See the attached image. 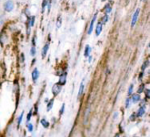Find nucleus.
<instances>
[{
  "mask_svg": "<svg viewBox=\"0 0 150 137\" xmlns=\"http://www.w3.org/2000/svg\"><path fill=\"white\" fill-rule=\"evenodd\" d=\"M27 129L29 132H32V131L33 130V127L32 124H27Z\"/></svg>",
  "mask_w": 150,
  "mask_h": 137,
  "instance_id": "nucleus-26",
  "label": "nucleus"
},
{
  "mask_svg": "<svg viewBox=\"0 0 150 137\" xmlns=\"http://www.w3.org/2000/svg\"><path fill=\"white\" fill-rule=\"evenodd\" d=\"M148 64H149V62H148V60H147L145 62H144V64L142 65V67H141V70H142V71H144L145 70V68L148 66Z\"/></svg>",
  "mask_w": 150,
  "mask_h": 137,
  "instance_id": "nucleus-19",
  "label": "nucleus"
},
{
  "mask_svg": "<svg viewBox=\"0 0 150 137\" xmlns=\"http://www.w3.org/2000/svg\"><path fill=\"white\" fill-rule=\"evenodd\" d=\"M131 101H132V99H131L130 98H128L126 99V107H129L130 106V104H131Z\"/></svg>",
  "mask_w": 150,
  "mask_h": 137,
  "instance_id": "nucleus-23",
  "label": "nucleus"
},
{
  "mask_svg": "<svg viewBox=\"0 0 150 137\" xmlns=\"http://www.w3.org/2000/svg\"><path fill=\"white\" fill-rule=\"evenodd\" d=\"M61 90H62V86L60 84H58V83H55L52 88V92L54 96H57L59 93H60Z\"/></svg>",
  "mask_w": 150,
  "mask_h": 137,
  "instance_id": "nucleus-1",
  "label": "nucleus"
},
{
  "mask_svg": "<svg viewBox=\"0 0 150 137\" xmlns=\"http://www.w3.org/2000/svg\"><path fill=\"white\" fill-rule=\"evenodd\" d=\"M64 106H65V105H62V108H61V111H60V113H61V115H62V114L63 113V112H64Z\"/></svg>",
  "mask_w": 150,
  "mask_h": 137,
  "instance_id": "nucleus-29",
  "label": "nucleus"
},
{
  "mask_svg": "<svg viewBox=\"0 0 150 137\" xmlns=\"http://www.w3.org/2000/svg\"><path fill=\"white\" fill-rule=\"evenodd\" d=\"M83 88H84V85H83V83H81L80 88H79V91H78V95H77V97H78V98H80V97L82 96V94H83Z\"/></svg>",
  "mask_w": 150,
  "mask_h": 137,
  "instance_id": "nucleus-13",
  "label": "nucleus"
},
{
  "mask_svg": "<svg viewBox=\"0 0 150 137\" xmlns=\"http://www.w3.org/2000/svg\"><path fill=\"white\" fill-rule=\"evenodd\" d=\"M146 97H147V98H150V91L149 90H146Z\"/></svg>",
  "mask_w": 150,
  "mask_h": 137,
  "instance_id": "nucleus-28",
  "label": "nucleus"
},
{
  "mask_svg": "<svg viewBox=\"0 0 150 137\" xmlns=\"http://www.w3.org/2000/svg\"><path fill=\"white\" fill-rule=\"evenodd\" d=\"M104 10V12H105L106 14H109V13L111 11V5H106Z\"/></svg>",
  "mask_w": 150,
  "mask_h": 137,
  "instance_id": "nucleus-12",
  "label": "nucleus"
},
{
  "mask_svg": "<svg viewBox=\"0 0 150 137\" xmlns=\"http://www.w3.org/2000/svg\"><path fill=\"white\" fill-rule=\"evenodd\" d=\"M90 106H88V109L86 110L85 115H84V124H86V123L88 122V117H87V115L90 114Z\"/></svg>",
  "mask_w": 150,
  "mask_h": 137,
  "instance_id": "nucleus-11",
  "label": "nucleus"
},
{
  "mask_svg": "<svg viewBox=\"0 0 150 137\" xmlns=\"http://www.w3.org/2000/svg\"><path fill=\"white\" fill-rule=\"evenodd\" d=\"M61 26H62V18L59 17L57 20V22H56V26H57V28H60Z\"/></svg>",
  "mask_w": 150,
  "mask_h": 137,
  "instance_id": "nucleus-20",
  "label": "nucleus"
},
{
  "mask_svg": "<svg viewBox=\"0 0 150 137\" xmlns=\"http://www.w3.org/2000/svg\"><path fill=\"white\" fill-rule=\"evenodd\" d=\"M139 13H140V9H137L136 11L134 12V16H133V20H132V24H131V26L132 27H134V26H135L136 22H137V20H138V17H139Z\"/></svg>",
  "mask_w": 150,
  "mask_h": 137,
  "instance_id": "nucleus-3",
  "label": "nucleus"
},
{
  "mask_svg": "<svg viewBox=\"0 0 150 137\" xmlns=\"http://www.w3.org/2000/svg\"><path fill=\"white\" fill-rule=\"evenodd\" d=\"M35 53H36V50H35V47L33 46V47L31 48V51H30V54H31V56H33L35 55Z\"/></svg>",
  "mask_w": 150,
  "mask_h": 137,
  "instance_id": "nucleus-24",
  "label": "nucleus"
},
{
  "mask_svg": "<svg viewBox=\"0 0 150 137\" xmlns=\"http://www.w3.org/2000/svg\"><path fill=\"white\" fill-rule=\"evenodd\" d=\"M48 48H49V44H48V43H47V44L45 45L44 47H43L42 51H41V56H42V58H44V57L47 56V53Z\"/></svg>",
  "mask_w": 150,
  "mask_h": 137,
  "instance_id": "nucleus-7",
  "label": "nucleus"
},
{
  "mask_svg": "<svg viewBox=\"0 0 150 137\" xmlns=\"http://www.w3.org/2000/svg\"><path fill=\"white\" fill-rule=\"evenodd\" d=\"M23 115H24V112H23V113H22L21 114H20V117H18V126H20V123H21L22 119H23Z\"/></svg>",
  "mask_w": 150,
  "mask_h": 137,
  "instance_id": "nucleus-21",
  "label": "nucleus"
},
{
  "mask_svg": "<svg viewBox=\"0 0 150 137\" xmlns=\"http://www.w3.org/2000/svg\"><path fill=\"white\" fill-rule=\"evenodd\" d=\"M110 1H111V0H110Z\"/></svg>",
  "mask_w": 150,
  "mask_h": 137,
  "instance_id": "nucleus-35",
  "label": "nucleus"
},
{
  "mask_svg": "<svg viewBox=\"0 0 150 137\" xmlns=\"http://www.w3.org/2000/svg\"><path fill=\"white\" fill-rule=\"evenodd\" d=\"M90 47L89 45H87L85 47V50H84V56L85 57H89L90 56Z\"/></svg>",
  "mask_w": 150,
  "mask_h": 137,
  "instance_id": "nucleus-10",
  "label": "nucleus"
},
{
  "mask_svg": "<svg viewBox=\"0 0 150 137\" xmlns=\"http://www.w3.org/2000/svg\"><path fill=\"white\" fill-rule=\"evenodd\" d=\"M115 137H120V136H119V134H115Z\"/></svg>",
  "mask_w": 150,
  "mask_h": 137,
  "instance_id": "nucleus-31",
  "label": "nucleus"
},
{
  "mask_svg": "<svg viewBox=\"0 0 150 137\" xmlns=\"http://www.w3.org/2000/svg\"><path fill=\"white\" fill-rule=\"evenodd\" d=\"M102 1H105V0H102Z\"/></svg>",
  "mask_w": 150,
  "mask_h": 137,
  "instance_id": "nucleus-33",
  "label": "nucleus"
},
{
  "mask_svg": "<svg viewBox=\"0 0 150 137\" xmlns=\"http://www.w3.org/2000/svg\"><path fill=\"white\" fill-rule=\"evenodd\" d=\"M14 8V4L12 1H7L5 4V10L6 11H12Z\"/></svg>",
  "mask_w": 150,
  "mask_h": 137,
  "instance_id": "nucleus-2",
  "label": "nucleus"
},
{
  "mask_svg": "<svg viewBox=\"0 0 150 137\" xmlns=\"http://www.w3.org/2000/svg\"><path fill=\"white\" fill-rule=\"evenodd\" d=\"M133 89H134V85L131 84L130 87H129V89H128V95H129V96H130V95L133 93Z\"/></svg>",
  "mask_w": 150,
  "mask_h": 137,
  "instance_id": "nucleus-25",
  "label": "nucleus"
},
{
  "mask_svg": "<svg viewBox=\"0 0 150 137\" xmlns=\"http://www.w3.org/2000/svg\"><path fill=\"white\" fill-rule=\"evenodd\" d=\"M143 90H144V84H141L140 86V88H139V90H138V93L143 92Z\"/></svg>",
  "mask_w": 150,
  "mask_h": 137,
  "instance_id": "nucleus-27",
  "label": "nucleus"
},
{
  "mask_svg": "<svg viewBox=\"0 0 150 137\" xmlns=\"http://www.w3.org/2000/svg\"><path fill=\"white\" fill-rule=\"evenodd\" d=\"M32 115H33V111H32V110H30L29 113H28V114H27V118H26V121H29L30 119H31V117H32Z\"/></svg>",
  "mask_w": 150,
  "mask_h": 137,
  "instance_id": "nucleus-22",
  "label": "nucleus"
},
{
  "mask_svg": "<svg viewBox=\"0 0 150 137\" xmlns=\"http://www.w3.org/2000/svg\"><path fill=\"white\" fill-rule=\"evenodd\" d=\"M53 104H54V100L52 99V100H50V101H49L48 104H47V111H50L51 108L53 107Z\"/></svg>",
  "mask_w": 150,
  "mask_h": 137,
  "instance_id": "nucleus-17",
  "label": "nucleus"
},
{
  "mask_svg": "<svg viewBox=\"0 0 150 137\" xmlns=\"http://www.w3.org/2000/svg\"><path fill=\"white\" fill-rule=\"evenodd\" d=\"M102 28H103V26H102L101 22L98 23V26H97V27H96V35H97V36H98L100 33H101V32H102Z\"/></svg>",
  "mask_w": 150,
  "mask_h": 137,
  "instance_id": "nucleus-8",
  "label": "nucleus"
},
{
  "mask_svg": "<svg viewBox=\"0 0 150 137\" xmlns=\"http://www.w3.org/2000/svg\"><path fill=\"white\" fill-rule=\"evenodd\" d=\"M32 77H33V82H36V80L39 78V70L38 68H34L32 72Z\"/></svg>",
  "mask_w": 150,
  "mask_h": 137,
  "instance_id": "nucleus-6",
  "label": "nucleus"
},
{
  "mask_svg": "<svg viewBox=\"0 0 150 137\" xmlns=\"http://www.w3.org/2000/svg\"><path fill=\"white\" fill-rule=\"evenodd\" d=\"M41 125H42L44 127H46V128H47V127H49V123H48V121H46V119H41Z\"/></svg>",
  "mask_w": 150,
  "mask_h": 137,
  "instance_id": "nucleus-15",
  "label": "nucleus"
},
{
  "mask_svg": "<svg viewBox=\"0 0 150 137\" xmlns=\"http://www.w3.org/2000/svg\"><path fill=\"white\" fill-rule=\"evenodd\" d=\"M50 1V0H43L42 2V11H45V8L47 7V4H48V2Z\"/></svg>",
  "mask_w": 150,
  "mask_h": 137,
  "instance_id": "nucleus-16",
  "label": "nucleus"
},
{
  "mask_svg": "<svg viewBox=\"0 0 150 137\" xmlns=\"http://www.w3.org/2000/svg\"><path fill=\"white\" fill-rule=\"evenodd\" d=\"M91 56H90V59H89V62H91Z\"/></svg>",
  "mask_w": 150,
  "mask_h": 137,
  "instance_id": "nucleus-32",
  "label": "nucleus"
},
{
  "mask_svg": "<svg viewBox=\"0 0 150 137\" xmlns=\"http://www.w3.org/2000/svg\"><path fill=\"white\" fill-rule=\"evenodd\" d=\"M141 1H145V0H141Z\"/></svg>",
  "mask_w": 150,
  "mask_h": 137,
  "instance_id": "nucleus-34",
  "label": "nucleus"
},
{
  "mask_svg": "<svg viewBox=\"0 0 150 137\" xmlns=\"http://www.w3.org/2000/svg\"><path fill=\"white\" fill-rule=\"evenodd\" d=\"M144 113H145V107H144V106H141L138 111V116L140 117V116H142Z\"/></svg>",
  "mask_w": 150,
  "mask_h": 137,
  "instance_id": "nucleus-14",
  "label": "nucleus"
},
{
  "mask_svg": "<svg viewBox=\"0 0 150 137\" xmlns=\"http://www.w3.org/2000/svg\"><path fill=\"white\" fill-rule=\"evenodd\" d=\"M96 20H97V13L94 15V17H93V19H92V20H91V22H90V27H89V31H88V33L89 34H90L92 33V30H93V26H94V23L95 21H96Z\"/></svg>",
  "mask_w": 150,
  "mask_h": 137,
  "instance_id": "nucleus-5",
  "label": "nucleus"
},
{
  "mask_svg": "<svg viewBox=\"0 0 150 137\" xmlns=\"http://www.w3.org/2000/svg\"><path fill=\"white\" fill-rule=\"evenodd\" d=\"M66 80H67V73H64L63 75H62L59 78V82H58V84H60L61 86L64 85L66 83Z\"/></svg>",
  "mask_w": 150,
  "mask_h": 137,
  "instance_id": "nucleus-4",
  "label": "nucleus"
},
{
  "mask_svg": "<svg viewBox=\"0 0 150 137\" xmlns=\"http://www.w3.org/2000/svg\"><path fill=\"white\" fill-rule=\"evenodd\" d=\"M131 99H132V101L134 103H137L140 100V97L139 94H134L132 96V98H131Z\"/></svg>",
  "mask_w": 150,
  "mask_h": 137,
  "instance_id": "nucleus-9",
  "label": "nucleus"
},
{
  "mask_svg": "<svg viewBox=\"0 0 150 137\" xmlns=\"http://www.w3.org/2000/svg\"><path fill=\"white\" fill-rule=\"evenodd\" d=\"M142 75H143V72H141V73H140V80H141V78H142Z\"/></svg>",
  "mask_w": 150,
  "mask_h": 137,
  "instance_id": "nucleus-30",
  "label": "nucleus"
},
{
  "mask_svg": "<svg viewBox=\"0 0 150 137\" xmlns=\"http://www.w3.org/2000/svg\"><path fill=\"white\" fill-rule=\"evenodd\" d=\"M108 19H109V16H108V14H105L103 17V20H102V23H101V24H105V23L108 21Z\"/></svg>",
  "mask_w": 150,
  "mask_h": 137,
  "instance_id": "nucleus-18",
  "label": "nucleus"
}]
</instances>
